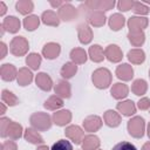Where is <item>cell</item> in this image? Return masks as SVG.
Wrapping results in <instances>:
<instances>
[{"mask_svg": "<svg viewBox=\"0 0 150 150\" xmlns=\"http://www.w3.org/2000/svg\"><path fill=\"white\" fill-rule=\"evenodd\" d=\"M124 25V18L120 14H114L110 16V20H109V26L112 30H118L123 27Z\"/></svg>", "mask_w": 150, "mask_h": 150, "instance_id": "e0dca14e", "label": "cell"}, {"mask_svg": "<svg viewBox=\"0 0 150 150\" xmlns=\"http://www.w3.org/2000/svg\"><path fill=\"white\" fill-rule=\"evenodd\" d=\"M138 107H139L141 109H148V108L150 107V101H149L148 98H143V100H141V101L138 102Z\"/></svg>", "mask_w": 150, "mask_h": 150, "instance_id": "b9f144b4", "label": "cell"}, {"mask_svg": "<svg viewBox=\"0 0 150 150\" xmlns=\"http://www.w3.org/2000/svg\"><path fill=\"white\" fill-rule=\"evenodd\" d=\"M66 135H67L69 138H71V139L75 142V144H80L81 137H82V135H83V131L81 130L80 127H77V125H71V127H69V128L66 129Z\"/></svg>", "mask_w": 150, "mask_h": 150, "instance_id": "8992f818", "label": "cell"}, {"mask_svg": "<svg viewBox=\"0 0 150 150\" xmlns=\"http://www.w3.org/2000/svg\"><path fill=\"white\" fill-rule=\"evenodd\" d=\"M26 62H27V64L30 66L33 69H38V68L40 67V63H41V57H40V55L33 53V54H30V55L27 57Z\"/></svg>", "mask_w": 150, "mask_h": 150, "instance_id": "e575fe53", "label": "cell"}, {"mask_svg": "<svg viewBox=\"0 0 150 150\" xmlns=\"http://www.w3.org/2000/svg\"><path fill=\"white\" fill-rule=\"evenodd\" d=\"M117 76L123 80H130L132 77V68L129 64H122L116 70Z\"/></svg>", "mask_w": 150, "mask_h": 150, "instance_id": "ac0fdd59", "label": "cell"}, {"mask_svg": "<svg viewBox=\"0 0 150 150\" xmlns=\"http://www.w3.org/2000/svg\"><path fill=\"white\" fill-rule=\"evenodd\" d=\"M0 5H1V7H2V9H1V12H0V14L2 15L5 12H6V7H5V5H4V2H0Z\"/></svg>", "mask_w": 150, "mask_h": 150, "instance_id": "ee69618b", "label": "cell"}, {"mask_svg": "<svg viewBox=\"0 0 150 150\" xmlns=\"http://www.w3.org/2000/svg\"><path fill=\"white\" fill-rule=\"evenodd\" d=\"M42 53L47 59H55L60 54V46L57 43H52L50 42V43L45 46Z\"/></svg>", "mask_w": 150, "mask_h": 150, "instance_id": "52a82bcc", "label": "cell"}, {"mask_svg": "<svg viewBox=\"0 0 150 150\" xmlns=\"http://www.w3.org/2000/svg\"><path fill=\"white\" fill-rule=\"evenodd\" d=\"M38 150H49L47 146H40V148H38Z\"/></svg>", "mask_w": 150, "mask_h": 150, "instance_id": "bcb514c9", "label": "cell"}, {"mask_svg": "<svg viewBox=\"0 0 150 150\" xmlns=\"http://www.w3.org/2000/svg\"><path fill=\"white\" fill-rule=\"evenodd\" d=\"M101 127V118L98 116H89L84 121V128L88 131H95Z\"/></svg>", "mask_w": 150, "mask_h": 150, "instance_id": "7c38bea8", "label": "cell"}, {"mask_svg": "<svg viewBox=\"0 0 150 150\" xmlns=\"http://www.w3.org/2000/svg\"><path fill=\"white\" fill-rule=\"evenodd\" d=\"M2 25H4V27H6V29L9 30L11 33H15V32L20 28V21H19L15 16H8V18H6Z\"/></svg>", "mask_w": 150, "mask_h": 150, "instance_id": "5bb4252c", "label": "cell"}, {"mask_svg": "<svg viewBox=\"0 0 150 150\" xmlns=\"http://www.w3.org/2000/svg\"><path fill=\"white\" fill-rule=\"evenodd\" d=\"M67 11H64L63 8H60V15H61V18L63 19V20H67V21H69V20H71L73 18H74V15H75V8L71 6V5H66V6H63Z\"/></svg>", "mask_w": 150, "mask_h": 150, "instance_id": "cb8c5ba5", "label": "cell"}, {"mask_svg": "<svg viewBox=\"0 0 150 150\" xmlns=\"http://www.w3.org/2000/svg\"><path fill=\"white\" fill-rule=\"evenodd\" d=\"M70 57H71L75 62H77V63H83V62H86V60H87L86 52L82 50V49H77V48L71 50Z\"/></svg>", "mask_w": 150, "mask_h": 150, "instance_id": "83f0119b", "label": "cell"}, {"mask_svg": "<svg viewBox=\"0 0 150 150\" xmlns=\"http://www.w3.org/2000/svg\"><path fill=\"white\" fill-rule=\"evenodd\" d=\"M50 150H73V145L68 139H59L53 144Z\"/></svg>", "mask_w": 150, "mask_h": 150, "instance_id": "f546056e", "label": "cell"}, {"mask_svg": "<svg viewBox=\"0 0 150 150\" xmlns=\"http://www.w3.org/2000/svg\"><path fill=\"white\" fill-rule=\"evenodd\" d=\"M105 54H107V57L112 61V62H116V61H120L121 57H122V53L120 50V48L115 45H110L108 46V48L105 49Z\"/></svg>", "mask_w": 150, "mask_h": 150, "instance_id": "ba28073f", "label": "cell"}, {"mask_svg": "<svg viewBox=\"0 0 150 150\" xmlns=\"http://www.w3.org/2000/svg\"><path fill=\"white\" fill-rule=\"evenodd\" d=\"M36 84L41 89H43V90H50V88H52V80H50V77L47 74L40 73L36 76Z\"/></svg>", "mask_w": 150, "mask_h": 150, "instance_id": "9c48e42d", "label": "cell"}, {"mask_svg": "<svg viewBox=\"0 0 150 150\" xmlns=\"http://www.w3.org/2000/svg\"><path fill=\"white\" fill-rule=\"evenodd\" d=\"M111 95L115 98H122L125 97L128 95V88L125 84L122 83H116L112 88H111Z\"/></svg>", "mask_w": 150, "mask_h": 150, "instance_id": "9a60e30c", "label": "cell"}, {"mask_svg": "<svg viewBox=\"0 0 150 150\" xmlns=\"http://www.w3.org/2000/svg\"><path fill=\"white\" fill-rule=\"evenodd\" d=\"M134 11L136 13H143V14H146L149 11H148V7L144 6L143 4L141 2H134Z\"/></svg>", "mask_w": 150, "mask_h": 150, "instance_id": "60d3db41", "label": "cell"}, {"mask_svg": "<svg viewBox=\"0 0 150 150\" xmlns=\"http://www.w3.org/2000/svg\"><path fill=\"white\" fill-rule=\"evenodd\" d=\"M32 79H33L32 73L27 69H21L18 75V82L20 83V86H27L28 83H30Z\"/></svg>", "mask_w": 150, "mask_h": 150, "instance_id": "7402d4cb", "label": "cell"}, {"mask_svg": "<svg viewBox=\"0 0 150 150\" xmlns=\"http://www.w3.org/2000/svg\"><path fill=\"white\" fill-rule=\"evenodd\" d=\"M117 109L125 116H130L136 111V108L134 105L132 101H125V102H121L117 104Z\"/></svg>", "mask_w": 150, "mask_h": 150, "instance_id": "30bf717a", "label": "cell"}, {"mask_svg": "<svg viewBox=\"0 0 150 150\" xmlns=\"http://www.w3.org/2000/svg\"><path fill=\"white\" fill-rule=\"evenodd\" d=\"M2 100H4L5 102H7V104H9V105H14V104H16V102H18L16 97H15L12 93H9L8 90H4V91H2Z\"/></svg>", "mask_w": 150, "mask_h": 150, "instance_id": "d590c367", "label": "cell"}, {"mask_svg": "<svg viewBox=\"0 0 150 150\" xmlns=\"http://www.w3.org/2000/svg\"><path fill=\"white\" fill-rule=\"evenodd\" d=\"M79 36H80V41L82 43L90 42V40H91V30H90V28L84 23L80 25L79 26Z\"/></svg>", "mask_w": 150, "mask_h": 150, "instance_id": "8fae6325", "label": "cell"}, {"mask_svg": "<svg viewBox=\"0 0 150 150\" xmlns=\"http://www.w3.org/2000/svg\"><path fill=\"white\" fill-rule=\"evenodd\" d=\"M13 125V129H11V127L8 125V135L12 136L13 138H18L21 136V125L20 124H15V123H12Z\"/></svg>", "mask_w": 150, "mask_h": 150, "instance_id": "f35d334b", "label": "cell"}, {"mask_svg": "<svg viewBox=\"0 0 150 150\" xmlns=\"http://www.w3.org/2000/svg\"><path fill=\"white\" fill-rule=\"evenodd\" d=\"M1 76L6 81H12L15 77V68L12 64H4L1 68Z\"/></svg>", "mask_w": 150, "mask_h": 150, "instance_id": "ffe728a7", "label": "cell"}, {"mask_svg": "<svg viewBox=\"0 0 150 150\" xmlns=\"http://www.w3.org/2000/svg\"><path fill=\"white\" fill-rule=\"evenodd\" d=\"M25 138L30 142V143H34V144H38V143H43V139L42 137L36 132L34 131L33 129H27L26 130V134H25Z\"/></svg>", "mask_w": 150, "mask_h": 150, "instance_id": "603a6c76", "label": "cell"}, {"mask_svg": "<svg viewBox=\"0 0 150 150\" xmlns=\"http://www.w3.org/2000/svg\"><path fill=\"white\" fill-rule=\"evenodd\" d=\"M70 120V112L68 110H62L54 114V121L57 125H64Z\"/></svg>", "mask_w": 150, "mask_h": 150, "instance_id": "d6986e66", "label": "cell"}, {"mask_svg": "<svg viewBox=\"0 0 150 150\" xmlns=\"http://www.w3.org/2000/svg\"><path fill=\"white\" fill-rule=\"evenodd\" d=\"M128 57H129L130 61H132L135 63H141V62L144 61V53L142 50L134 49V50L128 53Z\"/></svg>", "mask_w": 150, "mask_h": 150, "instance_id": "1f68e13d", "label": "cell"}, {"mask_svg": "<svg viewBox=\"0 0 150 150\" xmlns=\"http://www.w3.org/2000/svg\"><path fill=\"white\" fill-rule=\"evenodd\" d=\"M117 6H118V9L120 11L127 12V11L131 9V7H134V2L132 1H121V2H118Z\"/></svg>", "mask_w": 150, "mask_h": 150, "instance_id": "ab89813d", "label": "cell"}, {"mask_svg": "<svg viewBox=\"0 0 150 150\" xmlns=\"http://www.w3.org/2000/svg\"><path fill=\"white\" fill-rule=\"evenodd\" d=\"M23 25L27 30H34L39 26V18L36 15H30L23 20Z\"/></svg>", "mask_w": 150, "mask_h": 150, "instance_id": "d4e9b609", "label": "cell"}, {"mask_svg": "<svg viewBox=\"0 0 150 150\" xmlns=\"http://www.w3.org/2000/svg\"><path fill=\"white\" fill-rule=\"evenodd\" d=\"M149 131H148V134H149V137H150V124H149V129H148Z\"/></svg>", "mask_w": 150, "mask_h": 150, "instance_id": "7dc6e473", "label": "cell"}, {"mask_svg": "<svg viewBox=\"0 0 150 150\" xmlns=\"http://www.w3.org/2000/svg\"><path fill=\"white\" fill-rule=\"evenodd\" d=\"M93 16H95V19H89V21L93 23V25H95V26H101V25H103L104 23V14H102L101 12H95L94 14H93Z\"/></svg>", "mask_w": 150, "mask_h": 150, "instance_id": "74e56055", "label": "cell"}, {"mask_svg": "<svg viewBox=\"0 0 150 150\" xmlns=\"http://www.w3.org/2000/svg\"><path fill=\"white\" fill-rule=\"evenodd\" d=\"M55 91L57 94H60L61 96L63 97H69L70 96V88H69V84L64 81H60L59 84L55 87Z\"/></svg>", "mask_w": 150, "mask_h": 150, "instance_id": "484cf974", "label": "cell"}, {"mask_svg": "<svg viewBox=\"0 0 150 150\" xmlns=\"http://www.w3.org/2000/svg\"><path fill=\"white\" fill-rule=\"evenodd\" d=\"M77 70V67L76 64H73V63H66L63 66V68L61 69V74L63 77L66 79H69V77H73V75L76 73Z\"/></svg>", "mask_w": 150, "mask_h": 150, "instance_id": "f1b7e54d", "label": "cell"}, {"mask_svg": "<svg viewBox=\"0 0 150 150\" xmlns=\"http://www.w3.org/2000/svg\"><path fill=\"white\" fill-rule=\"evenodd\" d=\"M27 46H28V43L26 42L25 39H22L21 36L20 38H15L12 41V45H11L12 48H11V50H12L13 54H15V55L19 56V55H22L26 52Z\"/></svg>", "mask_w": 150, "mask_h": 150, "instance_id": "277c9868", "label": "cell"}, {"mask_svg": "<svg viewBox=\"0 0 150 150\" xmlns=\"http://www.w3.org/2000/svg\"><path fill=\"white\" fill-rule=\"evenodd\" d=\"M30 123L34 127H36V128H39L41 130L50 128V118H49V116L46 115V114H41V112L34 114L30 117Z\"/></svg>", "mask_w": 150, "mask_h": 150, "instance_id": "3957f363", "label": "cell"}, {"mask_svg": "<svg viewBox=\"0 0 150 150\" xmlns=\"http://www.w3.org/2000/svg\"><path fill=\"white\" fill-rule=\"evenodd\" d=\"M143 150H150V143H146V144H144V146H143Z\"/></svg>", "mask_w": 150, "mask_h": 150, "instance_id": "f6af8a7d", "label": "cell"}, {"mask_svg": "<svg viewBox=\"0 0 150 150\" xmlns=\"http://www.w3.org/2000/svg\"><path fill=\"white\" fill-rule=\"evenodd\" d=\"M15 144L13 142H6L2 144V150H15Z\"/></svg>", "mask_w": 150, "mask_h": 150, "instance_id": "7bdbcfd3", "label": "cell"}, {"mask_svg": "<svg viewBox=\"0 0 150 150\" xmlns=\"http://www.w3.org/2000/svg\"><path fill=\"white\" fill-rule=\"evenodd\" d=\"M129 28H130V32H139L141 28H144L146 25H148V20L145 18H130L129 22Z\"/></svg>", "mask_w": 150, "mask_h": 150, "instance_id": "5b68a950", "label": "cell"}, {"mask_svg": "<svg viewBox=\"0 0 150 150\" xmlns=\"http://www.w3.org/2000/svg\"><path fill=\"white\" fill-rule=\"evenodd\" d=\"M33 9V2L30 1H19L16 4V11L20 12L21 14H27L32 12Z\"/></svg>", "mask_w": 150, "mask_h": 150, "instance_id": "836d02e7", "label": "cell"}, {"mask_svg": "<svg viewBox=\"0 0 150 150\" xmlns=\"http://www.w3.org/2000/svg\"><path fill=\"white\" fill-rule=\"evenodd\" d=\"M131 89L136 95H143L146 90V83H145L144 80H136L134 82Z\"/></svg>", "mask_w": 150, "mask_h": 150, "instance_id": "d6a6232c", "label": "cell"}, {"mask_svg": "<svg viewBox=\"0 0 150 150\" xmlns=\"http://www.w3.org/2000/svg\"><path fill=\"white\" fill-rule=\"evenodd\" d=\"M93 81L97 88H107L110 83V73L107 69H97L93 74Z\"/></svg>", "mask_w": 150, "mask_h": 150, "instance_id": "7a4b0ae2", "label": "cell"}, {"mask_svg": "<svg viewBox=\"0 0 150 150\" xmlns=\"http://www.w3.org/2000/svg\"><path fill=\"white\" fill-rule=\"evenodd\" d=\"M104 121H105L107 125H109V127H117V125L120 124L121 118H120V116H118L115 111L108 110V111L104 114Z\"/></svg>", "mask_w": 150, "mask_h": 150, "instance_id": "2e32d148", "label": "cell"}, {"mask_svg": "<svg viewBox=\"0 0 150 150\" xmlns=\"http://www.w3.org/2000/svg\"><path fill=\"white\" fill-rule=\"evenodd\" d=\"M42 21L46 23V25H53V26H57L59 25V19L56 18V15L48 11V12H45L42 14Z\"/></svg>", "mask_w": 150, "mask_h": 150, "instance_id": "4316f807", "label": "cell"}, {"mask_svg": "<svg viewBox=\"0 0 150 150\" xmlns=\"http://www.w3.org/2000/svg\"><path fill=\"white\" fill-rule=\"evenodd\" d=\"M98 145H100L98 138H97L96 136L89 135V136H86V137H84L82 148H83V150H94V149H96Z\"/></svg>", "mask_w": 150, "mask_h": 150, "instance_id": "4fadbf2b", "label": "cell"}, {"mask_svg": "<svg viewBox=\"0 0 150 150\" xmlns=\"http://www.w3.org/2000/svg\"><path fill=\"white\" fill-rule=\"evenodd\" d=\"M129 134L134 137H142L144 134V120L142 117H134L128 122Z\"/></svg>", "mask_w": 150, "mask_h": 150, "instance_id": "6da1fadb", "label": "cell"}, {"mask_svg": "<svg viewBox=\"0 0 150 150\" xmlns=\"http://www.w3.org/2000/svg\"><path fill=\"white\" fill-rule=\"evenodd\" d=\"M89 54H90V57H91L93 61L98 62V61L103 60V50L98 45L91 46L90 49H89Z\"/></svg>", "mask_w": 150, "mask_h": 150, "instance_id": "44dd1931", "label": "cell"}, {"mask_svg": "<svg viewBox=\"0 0 150 150\" xmlns=\"http://www.w3.org/2000/svg\"><path fill=\"white\" fill-rule=\"evenodd\" d=\"M128 36H129L130 42H132L135 46H139L144 42V34L141 30L139 32H130Z\"/></svg>", "mask_w": 150, "mask_h": 150, "instance_id": "4dcf8cb0", "label": "cell"}, {"mask_svg": "<svg viewBox=\"0 0 150 150\" xmlns=\"http://www.w3.org/2000/svg\"><path fill=\"white\" fill-rule=\"evenodd\" d=\"M111 150H137L136 146L129 142H120Z\"/></svg>", "mask_w": 150, "mask_h": 150, "instance_id": "8d00e7d4", "label": "cell"}]
</instances>
